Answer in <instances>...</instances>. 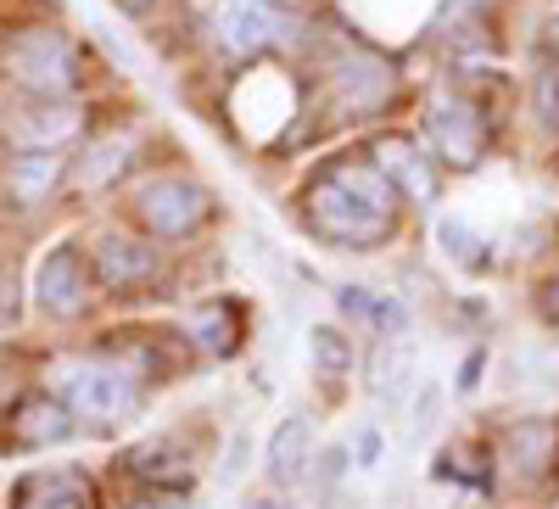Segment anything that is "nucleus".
<instances>
[{"mask_svg": "<svg viewBox=\"0 0 559 509\" xmlns=\"http://www.w3.org/2000/svg\"><path fill=\"white\" fill-rule=\"evenodd\" d=\"M302 213L331 247H381L397 224V185L376 157H336L308 179Z\"/></svg>", "mask_w": 559, "mask_h": 509, "instance_id": "nucleus-1", "label": "nucleus"}, {"mask_svg": "<svg viewBox=\"0 0 559 509\" xmlns=\"http://www.w3.org/2000/svg\"><path fill=\"white\" fill-rule=\"evenodd\" d=\"M62 403L73 409V421L96 426V431H112L134 409V381L112 364L73 358V364H62Z\"/></svg>", "mask_w": 559, "mask_h": 509, "instance_id": "nucleus-2", "label": "nucleus"}, {"mask_svg": "<svg viewBox=\"0 0 559 509\" xmlns=\"http://www.w3.org/2000/svg\"><path fill=\"white\" fill-rule=\"evenodd\" d=\"M129 213H134L140 229H152V236L185 241V236H197V229L213 218V197L202 191V185H191V179H152V185H140V191L129 197Z\"/></svg>", "mask_w": 559, "mask_h": 509, "instance_id": "nucleus-3", "label": "nucleus"}, {"mask_svg": "<svg viewBox=\"0 0 559 509\" xmlns=\"http://www.w3.org/2000/svg\"><path fill=\"white\" fill-rule=\"evenodd\" d=\"M96 292V263H90L73 241H57L34 269V303L51 319H79Z\"/></svg>", "mask_w": 559, "mask_h": 509, "instance_id": "nucleus-4", "label": "nucleus"}, {"mask_svg": "<svg viewBox=\"0 0 559 509\" xmlns=\"http://www.w3.org/2000/svg\"><path fill=\"white\" fill-rule=\"evenodd\" d=\"M12 73L34 90V96H68V90L79 84V51L57 28H34L28 39H17Z\"/></svg>", "mask_w": 559, "mask_h": 509, "instance_id": "nucleus-5", "label": "nucleus"}, {"mask_svg": "<svg viewBox=\"0 0 559 509\" xmlns=\"http://www.w3.org/2000/svg\"><path fill=\"white\" fill-rule=\"evenodd\" d=\"M292 34V17L274 0H224L218 7V45L229 57H258Z\"/></svg>", "mask_w": 559, "mask_h": 509, "instance_id": "nucleus-6", "label": "nucleus"}, {"mask_svg": "<svg viewBox=\"0 0 559 509\" xmlns=\"http://www.w3.org/2000/svg\"><path fill=\"white\" fill-rule=\"evenodd\" d=\"M426 134L437 146V163H448V168H476L487 152V118L459 96H448L426 113Z\"/></svg>", "mask_w": 559, "mask_h": 509, "instance_id": "nucleus-7", "label": "nucleus"}, {"mask_svg": "<svg viewBox=\"0 0 559 509\" xmlns=\"http://www.w3.org/2000/svg\"><path fill=\"white\" fill-rule=\"evenodd\" d=\"M12 509H102V493L84 471L57 465V471H28L12 487Z\"/></svg>", "mask_w": 559, "mask_h": 509, "instance_id": "nucleus-8", "label": "nucleus"}, {"mask_svg": "<svg viewBox=\"0 0 559 509\" xmlns=\"http://www.w3.org/2000/svg\"><path fill=\"white\" fill-rule=\"evenodd\" d=\"M392 90H397V79H392V68H386L381 57H342L336 73H331L336 107H342V113H358V118H364V113H386Z\"/></svg>", "mask_w": 559, "mask_h": 509, "instance_id": "nucleus-9", "label": "nucleus"}, {"mask_svg": "<svg viewBox=\"0 0 559 509\" xmlns=\"http://www.w3.org/2000/svg\"><path fill=\"white\" fill-rule=\"evenodd\" d=\"M376 163L386 168V179L397 185V197H408V202H419V208H431L437 202V163L419 152L414 141H381L376 146Z\"/></svg>", "mask_w": 559, "mask_h": 509, "instance_id": "nucleus-10", "label": "nucleus"}, {"mask_svg": "<svg viewBox=\"0 0 559 509\" xmlns=\"http://www.w3.org/2000/svg\"><path fill=\"white\" fill-rule=\"evenodd\" d=\"M308 453H313V426L308 414H286L269 437V453H263V471L274 487H292L302 471H308Z\"/></svg>", "mask_w": 559, "mask_h": 509, "instance_id": "nucleus-11", "label": "nucleus"}, {"mask_svg": "<svg viewBox=\"0 0 559 509\" xmlns=\"http://www.w3.org/2000/svg\"><path fill=\"white\" fill-rule=\"evenodd\" d=\"M554 448H559V431L548 421H521L515 431H509V442H503V459L515 465V476L537 482L554 465Z\"/></svg>", "mask_w": 559, "mask_h": 509, "instance_id": "nucleus-12", "label": "nucleus"}, {"mask_svg": "<svg viewBox=\"0 0 559 509\" xmlns=\"http://www.w3.org/2000/svg\"><path fill=\"white\" fill-rule=\"evenodd\" d=\"M152 274V247L129 236H102L96 241V281L107 286H140Z\"/></svg>", "mask_w": 559, "mask_h": 509, "instance_id": "nucleus-13", "label": "nucleus"}, {"mask_svg": "<svg viewBox=\"0 0 559 509\" xmlns=\"http://www.w3.org/2000/svg\"><path fill=\"white\" fill-rule=\"evenodd\" d=\"M73 437V409L57 403V398H34L17 409V442L23 448H51V442H68Z\"/></svg>", "mask_w": 559, "mask_h": 509, "instance_id": "nucleus-14", "label": "nucleus"}, {"mask_svg": "<svg viewBox=\"0 0 559 509\" xmlns=\"http://www.w3.org/2000/svg\"><path fill=\"white\" fill-rule=\"evenodd\" d=\"M191 336L202 342V353H213V358H229L241 347V308L236 303H202L197 308V319H191Z\"/></svg>", "mask_w": 559, "mask_h": 509, "instance_id": "nucleus-15", "label": "nucleus"}, {"mask_svg": "<svg viewBox=\"0 0 559 509\" xmlns=\"http://www.w3.org/2000/svg\"><path fill=\"white\" fill-rule=\"evenodd\" d=\"M123 471H129L134 482H146V487H168V493L191 482L185 459H174L163 442H140V448H129V453H123Z\"/></svg>", "mask_w": 559, "mask_h": 509, "instance_id": "nucleus-16", "label": "nucleus"}, {"mask_svg": "<svg viewBox=\"0 0 559 509\" xmlns=\"http://www.w3.org/2000/svg\"><path fill=\"white\" fill-rule=\"evenodd\" d=\"M336 303H342V313L364 319V325H369V331H381V336L408 331V313H403V303H392V297H376V292H364V286H342Z\"/></svg>", "mask_w": 559, "mask_h": 509, "instance_id": "nucleus-17", "label": "nucleus"}, {"mask_svg": "<svg viewBox=\"0 0 559 509\" xmlns=\"http://www.w3.org/2000/svg\"><path fill=\"white\" fill-rule=\"evenodd\" d=\"M369 392L381 403H403L408 392V347H397V336H386L376 353H369Z\"/></svg>", "mask_w": 559, "mask_h": 509, "instance_id": "nucleus-18", "label": "nucleus"}, {"mask_svg": "<svg viewBox=\"0 0 559 509\" xmlns=\"http://www.w3.org/2000/svg\"><path fill=\"white\" fill-rule=\"evenodd\" d=\"M57 152H23L17 157V168H12V191L23 197V202H39L45 191L57 185Z\"/></svg>", "mask_w": 559, "mask_h": 509, "instance_id": "nucleus-19", "label": "nucleus"}, {"mask_svg": "<svg viewBox=\"0 0 559 509\" xmlns=\"http://www.w3.org/2000/svg\"><path fill=\"white\" fill-rule=\"evenodd\" d=\"M437 236H442V252H448L459 269H487V263H492V247H487V241H481L464 218H448V224L437 229Z\"/></svg>", "mask_w": 559, "mask_h": 509, "instance_id": "nucleus-20", "label": "nucleus"}, {"mask_svg": "<svg viewBox=\"0 0 559 509\" xmlns=\"http://www.w3.org/2000/svg\"><path fill=\"white\" fill-rule=\"evenodd\" d=\"M123 163H129V141H123V134H118V141H102L96 152L84 157L79 179L90 185V191H102V185H112V179L123 174Z\"/></svg>", "mask_w": 559, "mask_h": 509, "instance_id": "nucleus-21", "label": "nucleus"}, {"mask_svg": "<svg viewBox=\"0 0 559 509\" xmlns=\"http://www.w3.org/2000/svg\"><path fill=\"white\" fill-rule=\"evenodd\" d=\"M308 353H313V364L324 369V376H347V364H353V347H347V336L336 325H313L308 331Z\"/></svg>", "mask_w": 559, "mask_h": 509, "instance_id": "nucleus-22", "label": "nucleus"}, {"mask_svg": "<svg viewBox=\"0 0 559 509\" xmlns=\"http://www.w3.org/2000/svg\"><path fill=\"white\" fill-rule=\"evenodd\" d=\"M537 123L543 129H559V62H543L537 68Z\"/></svg>", "mask_w": 559, "mask_h": 509, "instance_id": "nucleus-23", "label": "nucleus"}, {"mask_svg": "<svg viewBox=\"0 0 559 509\" xmlns=\"http://www.w3.org/2000/svg\"><path fill=\"white\" fill-rule=\"evenodd\" d=\"M537 313H543V319H548V325L559 331V281H548V286L537 292Z\"/></svg>", "mask_w": 559, "mask_h": 509, "instance_id": "nucleus-24", "label": "nucleus"}, {"mask_svg": "<svg viewBox=\"0 0 559 509\" xmlns=\"http://www.w3.org/2000/svg\"><path fill=\"white\" fill-rule=\"evenodd\" d=\"M376 459H381V431L364 426V437H358V465H376Z\"/></svg>", "mask_w": 559, "mask_h": 509, "instance_id": "nucleus-25", "label": "nucleus"}, {"mask_svg": "<svg viewBox=\"0 0 559 509\" xmlns=\"http://www.w3.org/2000/svg\"><path fill=\"white\" fill-rule=\"evenodd\" d=\"M537 45H543V57H548V62H559V12L543 23V39H537Z\"/></svg>", "mask_w": 559, "mask_h": 509, "instance_id": "nucleus-26", "label": "nucleus"}, {"mask_svg": "<svg viewBox=\"0 0 559 509\" xmlns=\"http://www.w3.org/2000/svg\"><path fill=\"white\" fill-rule=\"evenodd\" d=\"M140 7H146V0H123V12H140Z\"/></svg>", "mask_w": 559, "mask_h": 509, "instance_id": "nucleus-27", "label": "nucleus"}]
</instances>
